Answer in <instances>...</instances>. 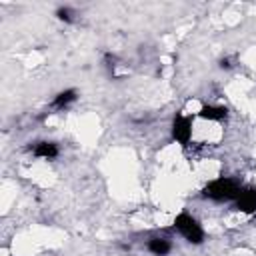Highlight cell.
Returning a JSON list of instances; mask_svg holds the SVG:
<instances>
[{"label":"cell","mask_w":256,"mask_h":256,"mask_svg":"<svg viewBox=\"0 0 256 256\" xmlns=\"http://www.w3.org/2000/svg\"><path fill=\"white\" fill-rule=\"evenodd\" d=\"M240 184L232 178H218V180H212L204 190L202 194L210 200H216V202H228V200H236L238 194H240Z\"/></svg>","instance_id":"6da1fadb"},{"label":"cell","mask_w":256,"mask_h":256,"mask_svg":"<svg viewBox=\"0 0 256 256\" xmlns=\"http://www.w3.org/2000/svg\"><path fill=\"white\" fill-rule=\"evenodd\" d=\"M174 226L176 230L190 242V244H200L204 240V230L202 226L198 224L196 218H192L188 212H180L176 218H174Z\"/></svg>","instance_id":"7a4b0ae2"},{"label":"cell","mask_w":256,"mask_h":256,"mask_svg":"<svg viewBox=\"0 0 256 256\" xmlns=\"http://www.w3.org/2000/svg\"><path fill=\"white\" fill-rule=\"evenodd\" d=\"M190 134H192V120L182 116V114H176L174 122H172V136H174V140L180 142V144H188L190 142Z\"/></svg>","instance_id":"3957f363"},{"label":"cell","mask_w":256,"mask_h":256,"mask_svg":"<svg viewBox=\"0 0 256 256\" xmlns=\"http://www.w3.org/2000/svg\"><path fill=\"white\" fill-rule=\"evenodd\" d=\"M236 208L244 214L256 212V188H242L236 198Z\"/></svg>","instance_id":"277c9868"},{"label":"cell","mask_w":256,"mask_h":256,"mask_svg":"<svg viewBox=\"0 0 256 256\" xmlns=\"http://www.w3.org/2000/svg\"><path fill=\"white\" fill-rule=\"evenodd\" d=\"M226 114H228V110L224 106H210V104H204L198 112V116L204 120H224Z\"/></svg>","instance_id":"5b68a950"},{"label":"cell","mask_w":256,"mask_h":256,"mask_svg":"<svg viewBox=\"0 0 256 256\" xmlns=\"http://www.w3.org/2000/svg\"><path fill=\"white\" fill-rule=\"evenodd\" d=\"M34 154H36L38 158H48V160H52V158L58 156V146H56L54 142H38V144L34 146Z\"/></svg>","instance_id":"8992f818"},{"label":"cell","mask_w":256,"mask_h":256,"mask_svg":"<svg viewBox=\"0 0 256 256\" xmlns=\"http://www.w3.org/2000/svg\"><path fill=\"white\" fill-rule=\"evenodd\" d=\"M148 250H150L154 256H166V254L172 250V244H170V240H166V238H152V240L148 242Z\"/></svg>","instance_id":"52a82bcc"},{"label":"cell","mask_w":256,"mask_h":256,"mask_svg":"<svg viewBox=\"0 0 256 256\" xmlns=\"http://www.w3.org/2000/svg\"><path fill=\"white\" fill-rule=\"evenodd\" d=\"M76 98H78L76 90H64V92H60V94L52 100V108H54V110H62V108H66L68 104H72Z\"/></svg>","instance_id":"ba28073f"},{"label":"cell","mask_w":256,"mask_h":256,"mask_svg":"<svg viewBox=\"0 0 256 256\" xmlns=\"http://www.w3.org/2000/svg\"><path fill=\"white\" fill-rule=\"evenodd\" d=\"M56 16L60 20H64V22H72V10L70 8H58L56 10Z\"/></svg>","instance_id":"9c48e42d"},{"label":"cell","mask_w":256,"mask_h":256,"mask_svg":"<svg viewBox=\"0 0 256 256\" xmlns=\"http://www.w3.org/2000/svg\"><path fill=\"white\" fill-rule=\"evenodd\" d=\"M220 66H222V68H230L232 64H230V60H222V62H220Z\"/></svg>","instance_id":"30bf717a"}]
</instances>
